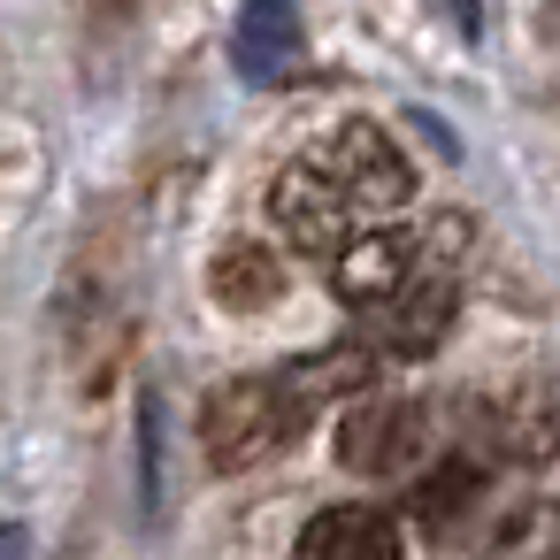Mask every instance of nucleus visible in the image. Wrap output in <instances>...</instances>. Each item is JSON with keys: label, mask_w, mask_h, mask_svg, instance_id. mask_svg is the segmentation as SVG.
<instances>
[{"label": "nucleus", "mask_w": 560, "mask_h": 560, "mask_svg": "<svg viewBox=\"0 0 560 560\" xmlns=\"http://www.w3.org/2000/svg\"><path fill=\"white\" fill-rule=\"evenodd\" d=\"M284 438H300V430H292V415H284L277 376H231V384H215V392L200 399V445H208L215 468H254V460H269Z\"/></svg>", "instance_id": "f257e3e1"}, {"label": "nucleus", "mask_w": 560, "mask_h": 560, "mask_svg": "<svg viewBox=\"0 0 560 560\" xmlns=\"http://www.w3.org/2000/svg\"><path fill=\"white\" fill-rule=\"evenodd\" d=\"M338 460L353 476H415V468H430V415H422V399L361 392L338 415Z\"/></svg>", "instance_id": "f03ea898"}, {"label": "nucleus", "mask_w": 560, "mask_h": 560, "mask_svg": "<svg viewBox=\"0 0 560 560\" xmlns=\"http://www.w3.org/2000/svg\"><path fill=\"white\" fill-rule=\"evenodd\" d=\"M307 162L376 223V215H392V208H407V192H415V170H407V154L376 131V124H338L330 139H315L307 147Z\"/></svg>", "instance_id": "7ed1b4c3"}, {"label": "nucleus", "mask_w": 560, "mask_h": 560, "mask_svg": "<svg viewBox=\"0 0 560 560\" xmlns=\"http://www.w3.org/2000/svg\"><path fill=\"white\" fill-rule=\"evenodd\" d=\"M269 215H277V231H284L300 254H330V261L369 231V215H361V208H353V200H346V192L307 162V154L269 185Z\"/></svg>", "instance_id": "20e7f679"}, {"label": "nucleus", "mask_w": 560, "mask_h": 560, "mask_svg": "<svg viewBox=\"0 0 560 560\" xmlns=\"http://www.w3.org/2000/svg\"><path fill=\"white\" fill-rule=\"evenodd\" d=\"M453 307H460V292H453V277L445 269H415L376 315H361L369 330H376V346L384 353H399V361H422V353H438L445 346V330H453Z\"/></svg>", "instance_id": "39448f33"}, {"label": "nucleus", "mask_w": 560, "mask_h": 560, "mask_svg": "<svg viewBox=\"0 0 560 560\" xmlns=\"http://www.w3.org/2000/svg\"><path fill=\"white\" fill-rule=\"evenodd\" d=\"M491 445L522 468L560 460V369H529L491 399Z\"/></svg>", "instance_id": "423d86ee"}, {"label": "nucleus", "mask_w": 560, "mask_h": 560, "mask_svg": "<svg viewBox=\"0 0 560 560\" xmlns=\"http://www.w3.org/2000/svg\"><path fill=\"white\" fill-rule=\"evenodd\" d=\"M369 384H376V346H361V338H346V346H323V353H307V361L277 369V392H284V415H292V430H307L323 407H353Z\"/></svg>", "instance_id": "0eeeda50"}, {"label": "nucleus", "mask_w": 560, "mask_h": 560, "mask_svg": "<svg viewBox=\"0 0 560 560\" xmlns=\"http://www.w3.org/2000/svg\"><path fill=\"white\" fill-rule=\"evenodd\" d=\"M422 261H430V254H422L407 231H376V223H369V231L338 254L330 284H338V300H346L353 315H376V307H384V300H392V292L422 269Z\"/></svg>", "instance_id": "6e6552de"}, {"label": "nucleus", "mask_w": 560, "mask_h": 560, "mask_svg": "<svg viewBox=\"0 0 560 560\" xmlns=\"http://www.w3.org/2000/svg\"><path fill=\"white\" fill-rule=\"evenodd\" d=\"M292 560H407V545H399V522L384 506H323L300 529Z\"/></svg>", "instance_id": "1a4fd4ad"}, {"label": "nucleus", "mask_w": 560, "mask_h": 560, "mask_svg": "<svg viewBox=\"0 0 560 560\" xmlns=\"http://www.w3.org/2000/svg\"><path fill=\"white\" fill-rule=\"evenodd\" d=\"M231 62H238L246 85H277L300 62V9H292V0H238Z\"/></svg>", "instance_id": "9d476101"}, {"label": "nucleus", "mask_w": 560, "mask_h": 560, "mask_svg": "<svg viewBox=\"0 0 560 560\" xmlns=\"http://www.w3.org/2000/svg\"><path fill=\"white\" fill-rule=\"evenodd\" d=\"M208 292L231 307V315H254V307H269L277 292H284V269H277V254L269 246H223L215 261H208Z\"/></svg>", "instance_id": "9b49d317"}, {"label": "nucleus", "mask_w": 560, "mask_h": 560, "mask_svg": "<svg viewBox=\"0 0 560 560\" xmlns=\"http://www.w3.org/2000/svg\"><path fill=\"white\" fill-rule=\"evenodd\" d=\"M483 491V460L476 453H438L422 476H415V514L430 522V529H445V522H460V506Z\"/></svg>", "instance_id": "f8f14e48"}, {"label": "nucleus", "mask_w": 560, "mask_h": 560, "mask_svg": "<svg viewBox=\"0 0 560 560\" xmlns=\"http://www.w3.org/2000/svg\"><path fill=\"white\" fill-rule=\"evenodd\" d=\"M552 32H560V0H552Z\"/></svg>", "instance_id": "ddd939ff"}, {"label": "nucleus", "mask_w": 560, "mask_h": 560, "mask_svg": "<svg viewBox=\"0 0 560 560\" xmlns=\"http://www.w3.org/2000/svg\"><path fill=\"white\" fill-rule=\"evenodd\" d=\"M545 560H560V552H545Z\"/></svg>", "instance_id": "4468645a"}]
</instances>
